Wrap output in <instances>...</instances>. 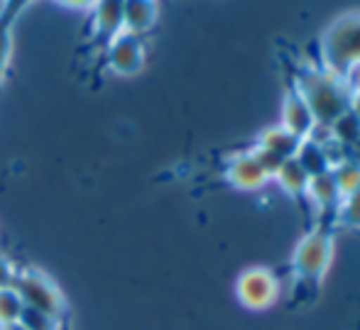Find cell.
I'll list each match as a JSON object with an SVG mask.
<instances>
[{"mask_svg":"<svg viewBox=\"0 0 360 330\" xmlns=\"http://www.w3.org/2000/svg\"><path fill=\"white\" fill-rule=\"evenodd\" d=\"M353 110H356V115H358V120H360V91L356 93V98H353Z\"/></svg>","mask_w":360,"mask_h":330,"instance_id":"obj_16","label":"cell"},{"mask_svg":"<svg viewBox=\"0 0 360 330\" xmlns=\"http://www.w3.org/2000/svg\"><path fill=\"white\" fill-rule=\"evenodd\" d=\"M236 291L240 296L243 306L260 311V308L275 303L277 293H280V284L267 269H250V272L240 274Z\"/></svg>","mask_w":360,"mask_h":330,"instance_id":"obj_5","label":"cell"},{"mask_svg":"<svg viewBox=\"0 0 360 330\" xmlns=\"http://www.w3.org/2000/svg\"><path fill=\"white\" fill-rule=\"evenodd\" d=\"M123 32V0H96L89 10V37L101 52L105 44Z\"/></svg>","mask_w":360,"mask_h":330,"instance_id":"obj_4","label":"cell"},{"mask_svg":"<svg viewBox=\"0 0 360 330\" xmlns=\"http://www.w3.org/2000/svg\"><path fill=\"white\" fill-rule=\"evenodd\" d=\"M30 3L34 0H0V88L5 84V76L13 59V32L18 18L25 13Z\"/></svg>","mask_w":360,"mask_h":330,"instance_id":"obj_6","label":"cell"},{"mask_svg":"<svg viewBox=\"0 0 360 330\" xmlns=\"http://www.w3.org/2000/svg\"><path fill=\"white\" fill-rule=\"evenodd\" d=\"M54 3L62 5V8H69V10H84V13H89V10L96 5V0H54Z\"/></svg>","mask_w":360,"mask_h":330,"instance_id":"obj_14","label":"cell"},{"mask_svg":"<svg viewBox=\"0 0 360 330\" xmlns=\"http://www.w3.org/2000/svg\"><path fill=\"white\" fill-rule=\"evenodd\" d=\"M270 171L272 166L267 164V159L260 152H255V154H243L233 159L228 166V179L240 189H257L270 176Z\"/></svg>","mask_w":360,"mask_h":330,"instance_id":"obj_7","label":"cell"},{"mask_svg":"<svg viewBox=\"0 0 360 330\" xmlns=\"http://www.w3.org/2000/svg\"><path fill=\"white\" fill-rule=\"evenodd\" d=\"M22 298L18 296L13 286L0 289V326H10V323H18L22 316Z\"/></svg>","mask_w":360,"mask_h":330,"instance_id":"obj_11","label":"cell"},{"mask_svg":"<svg viewBox=\"0 0 360 330\" xmlns=\"http://www.w3.org/2000/svg\"><path fill=\"white\" fill-rule=\"evenodd\" d=\"M160 15L157 0H123V29L138 37L150 32Z\"/></svg>","mask_w":360,"mask_h":330,"instance_id":"obj_9","label":"cell"},{"mask_svg":"<svg viewBox=\"0 0 360 330\" xmlns=\"http://www.w3.org/2000/svg\"><path fill=\"white\" fill-rule=\"evenodd\" d=\"M328 264V237L311 235L302 242L297 252V267L304 279H319Z\"/></svg>","mask_w":360,"mask_h":330,"instance_id":"obj_8","label":"cell"},{"mask_svg":"<svg viewBox=\"0 0 360 330\" xmlns=\"http://www.w3.org/2000/svg\"><path fill=\"white\" fill-rule=\"evenodd\" d=\"M105 66L115 76H135L145 66V42L133 32H120L105 44L103 49Z\"/></svg>","mask_w":360,"mask_h":330,"instance_id":"obj_3","label":"cell"},{"mask_svg":"<svg viewBox=\"0 0 360 330\" xmlns=\"http://www.w3.org/2000/svg\"><path fill=\"white\" fill-rule=\"evenodd\" d=\"M27 330H62V321L47 316V313H39L34 308H22V316L20 321Z\"/></svg>","mask_w":360,"mask_h":330,"instance_id":"obj_12","label":"cell"},{"mask_svg":"<svg viewBox=\"0 0 360 330\" xmlns=\"http://www.w3.org/2000/svg\"><path fill=\"white\" fill-rule=\"evenodd\" d=\"M15 272H18V267H15V264L10 262L8 257L0 255V289H3V286H13Z\"/></svg>","mask_w":360,"mask_h":330,"instance_id":"obj_13","label":"cell"},{"mask_svg":"<svg viewBox=\"0 0 360 330\" xmlns=\"http://www.w3.org/2000/svg\"><path fill=\"white\" fill-rule=\"evenodd\" d=\"M311 120L314 118H311V110H309L307 100L292 95L285 105V130L292 132L294 137L304 135V132L311 128Z\"/></svg>","mask_w":360,"mask_h":330,"instance_id":"obj_10","label":"cell"},{"mask_svg":"<svg viewBox=\"0 0 360 330\" xmlns=\"http://www.w3.org/2000/svg\"><path fill=\"white\" fill-rule=\"evenodd\" d=\"M0 330H27L22 323H10V326H0Z\"/></svg>","mask_w":360,"mask_h":330,"instance_id":"obj_15","label":"cell"},{"mask_svg":"<svg viewBox=\"0 0 360 330\" xmlns=\"http://www.w3.org/2000/svg\"><path fill=\"white\" fill-rule=\"evenodd\" d=\"M13 289L22 298L25 308H34V311L47 313V316L57 318V321H64L67 303H64L62 289L44 272H39L34 267H25V269L18 267L13 279Z\"/></svg>","mask_w":360,"mask_h":330,"instance_id":"obj_1","label":"cell"},{"mask_svg":"<svg viewBox=\"0 0 360 330\" xmlns=\"http://www.w3.org/2000/svg\"><path fill=\"white\" fill-rule=\"evenodd\" d=\"M323 57L333 71H346L360 66V15L343 18L323 37Z\"/></svg>","mask_w":360,"mask_h":330,"instance_id":"obj_2","label":"cell"}]
</instances>
